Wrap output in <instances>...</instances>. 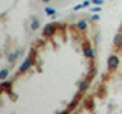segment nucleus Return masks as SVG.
<instances>
[{
    "mask_svg": "<svg viewBox=\"0 0 122 114\" xmlns=\"http://www.w3.org/2000/svg\"><path fill=\"white\" fill-rule=\"evenodd\" d=\"M53 30H55V28H53V26H46L44 33H46V35H52V33H53Z\"/></svg>",
    "mask_w": 122,
    "mask_h": 114,
    "instance_id": "nucleus-2",
    "label": "nucleus"
},
{
    "mask_svg": "<svg viewBox=\"0 0 122 114\" xmlns=\"http://www.w3.org/2000/svg\"><path fill=\"white\" fill-rule=\"evenodd\" d=\"M119 32H121V33H122V26H121V30H119Z\"/></svg>",
    "mask_w": 122,
    "mask_h": 114,
    "instance_id": "nucleus-3",
    "label": "nucleus"
},
{
    "mask_svg": "<svg viewBox=\"0 0 122 114\" xmlns=\"http://www.w3.org/2000/svg\"><path fill=\"white\" fill-rule=\"evenodd\" d=\"M114 46H116V47H121L122 46V33L121 32L116 35V38H114Z\"/></svg>",
    "mask_w": 122,
    "mask_h": 114,
    "instance_id": "nucleus-1",
    "label": "nucleus"
}]
</instances>
